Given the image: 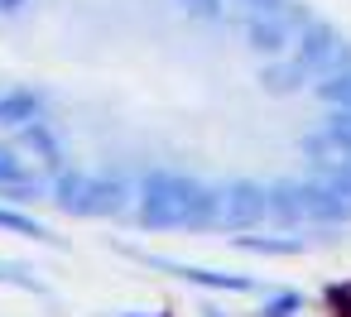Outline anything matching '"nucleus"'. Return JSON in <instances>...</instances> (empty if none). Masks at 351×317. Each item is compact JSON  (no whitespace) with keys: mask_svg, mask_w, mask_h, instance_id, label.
<instances>
[{"mask_svg":"<svg viewBox=\"0 0 351 317\" xmlns=\"http://www.w3.org/2000/svg\"><path fill=\"white\" fill-rule=\"evenodd\" d=\"M145 202H140V221L145 226H202L212 216H221V197L202 183H188L178 173H149L145 178Z\"/></svg>","mask_w":351,"mask_h":317,"instance_id":"1","label":"nucleus"},{"mask_svg":"<svg viewBox=\"0 0 351 317\" xmlns=\"http://www.w3.org/2000/svg\"><path fill=\"white\" fill-rule=\"evenodd\" d=\"M269 212V188H255V183H231L221 192V216L231 226H250Z\"/></svg>","mask_w":351,"mask_h":317,"instance_id":"2","label":"nucleus"},{"mask_svg":"<svg viewBox=\"0 0 351 317\" xmlns=\"http://www.w3.org/2000/svg\"><path fill=\"white\" fill-rule=\"evenodd\" d=\"M44 116V97L39 92H5L0 97V125H10V130H25L29 121Z\"/></svg>","mask_w":351,"mask_h":317,"instance_id":"3","label":"nucleus"},{"mask_svg":"<svg viewBox=\"0 0 351 317\" xmlns=\"http://www.w3.org/2000/svg\"><path fill=\"white\" fill-rule=\"evenodd\" d=\"M308 63L303 58H293V63H269L265 73H260V87L265 92H274V97H289V92H298L303 82H308Z\"/></svg>","mask_w":351,"mask_h":317,"instance_id":"4","label":"nucleus"},{"mask_svg":"<svg viewBox=\"0 0 351 317\" xmlns=\"http://www.w3.org/2000/svg\"><path fill=\"white\" fill-rule=\"evenodd\" d=\"M58 207L63 212H77V216H92V202H97V178H82V173H73V178H58Z\"/></svg>","mask_w":351,"mask_h":317,"instance_id":"5","label":"nucleus"},{"mask_svg":"<svg viewBox=\"0 0 351 317\" xmlns=\"http://www.w3.org/2000/svg\"><path fill=\"white\" fill-rule=\"evenodd\" d=\"M0 188L5 192H15V202H25L20 192H29V188H39V178H34V168L20 159V154H10V149H0Z\"/></svg>","mask_w":351,"mask_h":317,"instance_id":"6","label":"nucleus"},{"mask_svg":"<svg viewBox=\"0 0 351 317\" xmlns=\"http://www.w3.org/2000/svg\"><path fill=\"white\" fill-rule=\"evenodd\" d=\"M245 39H250L255 53H284L289 49V25H279L274 15L269 20H250L245 25Z\"/></svg>","mask_w":351,"mask_h":317,"instance_id":"7","label":"nucleus"},{"mask_svg":"<svg viewBox=\"0 0 351 317\" xmlns=\"http://www.w3.org/2000/svg\"><path fill=\"white\" fill-rule=\"evenodd\" d=\"M25 144H29V149H39L49 164H58V159H63V149H58V140H53V130H49L44 121H29V125H25Z\"/></svg>","mask_w":351,"mask_h":317,"instance_id":"8","label":"nucleus"},{"mask_svg":"<svg viewBox=\"0 0 351 317\" xmlns=\"http://www.w3.org/2000/svg\"><path fill=\"white\" fill-rule=\"evenodd\" d=\"M125 207V183L121 178H97V202H92V212H121Z\"/></svg>","mask_w":351,"mask_h":317,"instance_id":"9","label":"nucleus"},{"mask_svg":"<svg viewBox=\"0 0 351 317\" xmlns=\"http://www.w3.org/2000/svg\"><path fill=\"white\" fill-rule=\"evenodd\" d=\"M178 274H183V279H193V283H207V288H236V293H241V288H250L245 279H231V274H212V269H188V264H178Z\"/></svg>","mask_w":351,"mask_h":317,"instance_id":"10","label":"nucleus"},{"mask_svg":"<svg viewBox=\"0 0 351 317\" xmlns=\"http://www.w3.org/2000/svg\"><path fill=\"white\" fill-rule=\"evenodd\" d=\"M317 97L332 101V106H346V111H351V73H332V77L317 87Z\"/></svg>","mask_w":351,"mask_h":317,"instance_id":"11","label":"nucleus"},{"mask_svg":"<svg viewBox=\"0 0 351 317\" xmlns=\"http://www.w3.org/2000/svg\"><path fill=\"white\" fill-rule=\"evenodd\" d=\"M0 226H5V231H20V236H49L34 216H20V212H10V207H0Z\"/></svg>","mask_w":351,"mask_h":317,"instance_id":"12","label":"nucleus"},{"mask_svg":"<svg viewBox=\"0 0 351 317\" xmlns=\"http://www.w3.org/2000/svg\"><path fill=\"white\" fill-rule=\"evenodd\" d=\"M298 307H303V298H298V293H279V298H269V303H265V312H260V317H293Z\"/></svg>","mask_w":351,"mask_h":317,"instance_id":"13","label":"nucleus"},{"mask_svg":"<svg viewBox=\"0 0 351 317\" xmlns=\"http://www.w3.org/2000/svg\"><path fill=\"white\" fill-rule=\"evenodd\" d=\"M245 250H255V255H293V250H303L298 240H241Z\"/></svg>","mask_w":351,"mask_h":317,"instance_id":"14","label":"nucleus"},{"mask_svg":"<svg viewBox=\"0 0 351 317\" xmlns=\"http://www.w3.org/2000/svg\"><path fill=\"white\" fill-rule=\"evenodd\" d=\"M332 307H337V317H351V283L332 288Z\"/></svg>","mask_w":351,"mask_h":317,"instance_id":"15","label":"nucleus"},{"mask_svg":"<svg viewBox=\"0 0 351 317\" xmlns=\"http://www.w3.org/2000/svg\"><path fill=\"white\" fill-rule=\"evenodd\" d=\"M241 5H250V10H260V15H279L284 0H241Z\"/></svg>","mask_w":351,"mask_h":317,"instance_id":"16","label":"nucleus"},{"mask_svg":"<svg viewBox=\"0 0 351 317\" xmlns=\"http://www.w3.org/2000/svg\"><path fill=\"white\" fill-rule=\"evenodd\" d=\"M183 5H193L197 15H217V10H221V0H183Z\"/></svg>","mask_w":351,"mask_h":317,"instance_id":"17","label":"nucleus"},{"mask_svg":"<svg viewBox=\"0 0 351 317\" xmlns=\"http://www.w3.org/2000/svg\"><path fill=\"white\" fill-rule=\"evenodd\" d=\"M0 5H5V10H15V5H20V0H0Z\"/></svg>","mask_w":351,"mask_h":317,"instance_id":"18","label":"nucleus"},{"mask_svg":"<svg viewBox=\"0 0 351 317\" xmlns=\"http://www.w3.org/2000/svg\"><path fill=\"white\" fill-rule=\"evenodd\" d=\"M0 279H5V274H0Z\"/></svg>","mask_w":351,"mask_h":317,"instance_id":"19","label":"nucleus"}]
</instances>
